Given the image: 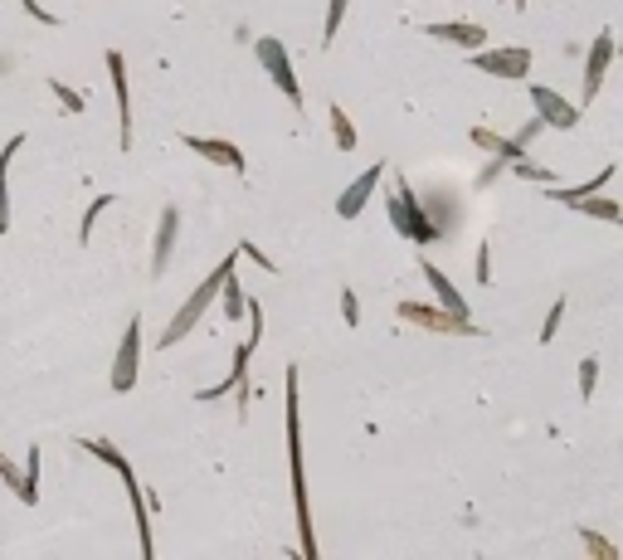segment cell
I'll return each mask as SVG.
<instances>
[{
  "label": "cell",
  "instance_id": "1",
  "mask_svg": "<svg viewBox=\"0 0 623 560\" xmlns=\"http://www.w3.org/2000/svg\"><path fill=\"white\" fill-rule=\"evenodd\" d=\"M288 468H293V502H297V551L312 560L317 536H312V502H307V468H302V395H297V366H288Z\"/></svg>",
  "mask_w": 623,
  "mask_h": 560
},
{
  "label": "cell",
  "instance_id": "2",
  "mask_svg": "<svg viewBox=\"0 0 623 560\" xmlns=\"http://www.w3.org/2000/svg\"><path fill=\"white\" fill-rule=\"evenodd\" d=\"M78 448L93 453V458H103L112 473L127 483V502H132V512H137V541H142V556L151 560V551H156V546H151V497L142 492V483H137V468H132L127 453H122L117 444H108V439H78Z\"/></svg>",
  "mask_w": 623,
  "mask_h": 560
},
{
  "label": "cell",
  "instance_id": "3",
  "mask_svg": "<svg viewBox=\"0 0 623 560\" xmlns=\"http://www.w3.org/2000/svg\"><path fill=\"white\" fill-rule=\"evenodd\" d=\"M234 263H239V249H234V254H224V259L215 263L210 273H205V283H200V288H195V293H190V298H185L181 307H176L171 327L161 332V346H176V341H185V336H190L195 327H200V317L210 312V302L220 298V288H224V278L234 273Z\"/></svg>",
  "mask_w": 623,
  "mask_h": 560
},
{
  "label": "cell",
  "instance_id": "4",
  "mask_svg": "<svg viewBox=\"0 0 623 560\" xmlns=\"http://www.w3.org/2000/svg\"><path fill=\"white\" fill-rule=\"evenodd\" d=\"M385 210H390V224L400 229L409 244L429 249V244H439L443 239V229L424 215V205H419V195H414V186H409V176H395V190L385 195Z\"/></svg>",
  "mask_w": 623,
  "mask_h": 560
},
{
  "label": "cell",
  "instance_id": "5",
  "mask_svg": "<svg viewBox=\"0 0 623 560\" xmlns=\"http://www.w3.org/2000/svg\"><path fill=\"white\" fill-rule=\"evenodd\" d=\"M254 54H258V64H263V74L278 83V93L293 103V112H302V83H297V69H293L288 44H283V39H273V35H263V39H254Z\"/></svg>",
  "mask_w": 623,
  "mask_h": 560
},
{
  "label": "cell",
  "instance_id": "6",
  "mask_svg": "<svg viewBox=\"0 0 623 560\" xmlns=\"http://www.w3.org/2000/svg\"><path fill=\"white\" fill-rule=\"evenodd\" d=\"M531 64H536V54L526 49V44H502V49H473L468 54V69H477V74L487 78H507V83H516V78L531 74Z\"/></svg>",
  "mask_w": 623,
  "mask_h": 560
},
{
  "label": "cell",
  "instance_id": "7",
  "mask_svg": "<svg viewBox=\"0 0 623 560\" xmlns=\"http://www.w3.org/2000/svg\"><path fill=\"white\" fill-rule=\"evenodd\" d=\"M395 317L409 327H424V332H448V336H482V327H473L468 312H448V307H424V302H400Z\"/></svg>",
  "mask_w": 623,
  "mask_h": 560
},
{
  "label": "cell",
  "instance_id": "8",
  "mask_svg": "<svg viewBox=\"0 0 623 560\" xmlns=\"http://www.w3.org/2000/svg\"><path fill=\"white\" fill-rule=\"evenodd\" d=\"M137 375H142V312H132L127 332L117 341V356H112V390H117V395H132V390H137Z\"/></svg>",
  "mask_w": 623,
  "mask_h": 560
},
{
  "label": "cell",
  "instance_id": "9",
  "mask_svg": "<svg viewBox=\"0 0 623 560\" xmlns=\"http://www.w3.org/2000/svg\"><path fill=\"white\" fill-rule=\"evenodd\" d=\"M614 59H619V44L609 30H599V35L589 39V54H585V93H580V112L604 93V74L614 69Z\"/></svg>",
  "mask_w": 623,
  "mask_h": 560
},
{
  "label": "cell",
  "instance_id": "10",
  "mask_svg": "<svg viewBox=\"0 0 623 560\" xmlns=\"http://www.w3.org/2000/svg\"><path fill=\"white\" fill-rule=\"evenodd\" d=\"M526 98H531L536 117H541L546 127H555V132H570V127L580 122V103H570V98H565V93H555L550 83H531V88H526Z\"/></svg>",
  "mask_w": 623,
  "mask_h": 560
},
{
  "label": "cell",
  "instance_id": "11",
  "mask_svg": "<svg viewBox=\"0 0 623 560\" xmlns=\"http://www.w3.org/2000/svg\"><path fill=\"white\" fill-rule=\"evenodd\" d=\"M249 356H254V341H239V346H234V371L224 375L220 385L200 390L195 400H200V405H210V400H220V395H229V390H234V395H239V414L249 410Z\"/></svg>",
  "mask_w": 623,
  "mask_h": 560
},
{
  "label": "cell",
  "instance_id": "12",
  "mask_svg": "<svg viewBox=\"0 0 623 560\" xmlns=\"http://www.w3.org/2000/svg\"><path fill=\"white\" fill-rule=\"evenodd\" d=\"M385 171H390L385 161H375L370 171H361V176H356L351 186H346L341 195H336V215H341V220H356V215H361V210L370 205V195L380 190V181H385Z\"/></svg>",
  "mask_w": 623,
  "mask_h": 560
},
{
  "label": "cell",
  "instance_id": "13",
  "mask_svg": "<svg viewBox=\"0 0 623 560\" xmlns=\"http://www.w3.org/2000/svg\"><path fill=\"white\" fill-rule=\"evenodd\" d=\"M176 239H181V210L166 205L161 220H156V239H151V278H161L171 268V254H176Z\"/></svg>",
  "mask_w": 623,
  "mask_h": 560
},
{
  "label": "cell",
  "instance_id": "14",
  "mask_svg": "<svg viewBox=\"0 0 623 560\" xmlns=\"http://www.w3.org/2000/svg\"><path fill=\"white\" fill-rule=\"evenodd\" d=\"M108 74H112V93H117V147L127 151L132 147V93H127V59L117 54V49H108Z\"/></svg>",
  "mask_w": 623,
  "mask_h": 560
},
{
  "label": "cell",
  "instance_id": "15",
  "mask_svg": "<svg viewBox=\"0 0 623 560\" xmlns=\"http://www.w3.org/2000/svg\"><path fill=\"white\" fill-rule=\"evenodd\" d=\"M424 35L443 39V44H453V49H463V54H473V49L487 44V30L473 25V20H434V25H424Z\"/></svg>",
  "mask_w": 623,
  "mask_h": 560
},
{
  "label": "cell",
  "instance_id": "16",
  "mask_svg": "<svg viewBox=\"0 0 623 560\" xmlns=\"http://www.w3.org/2000/svg\"><path fill=\"white\" fill-rule=\"evenodd\" d=\"M185 151H195V156H205V161H215V166H224V171H244V151L234 147V142H220V137H195V132H185L181 137Z\"/></svg>",
  "mask_w": 623,
  "mask_h": 560
},
{
  "label": "cell",
  "instance_id": "17",
  "mask_svg": "<svg viewBox=\"0 0 623 560\" xmlns=\"http://www.w3.org/2000/svg\"><path fill=\"white\" fill-rule=\"evenodd\" d=\"M419 273H424V283H429V288H434V298H439V307H448V312H468V302H463V293H458V288H453V278H448V273H443L439 263H419ZM468 317H473V312H468Z\"/></svg>",
  "mask_w": 623,
  "mask_h": 560
},
{
  "label": "cell",
  "instance_id": "18",
  "mask_svg": "<svg viewBox=\"0 0 623 560\" xmlns=\"http://www.w3.org/2000/svg\"><path fill=\"white\" fill-rule=\"evenodd\" d=\"M468 137H473V147H482V151H487V156H502L507 166H512L516 156H526V147H521L516 137H497L492 127H473Z\"/></svg>",
  "mask_w": 623,
  "mask_h": 560
},
{
  "label": "cell",
  "instance_id": "19",
  "mask_svg": "<svg viewBox=\"0 0 623 560\" xmlns=\"http://www.w3.org/2000/svg\"><path fill=\"white\" fill-rule=\"evenodd\" d=\"M565 210H575V215H589V220H604V224H619V215H623V205L619 200H609V195H580V200H570Z\"/></svg>",
  "mask_w": 623,
  "mask_h": 560
},
{
  "label": "cell",
  "instance_id": "20",
  "mask_svg": "<svg viewBox=\"0 0 623 560\" xmlns=\"http://www.w3.org/2000/svg\"><path fill=\"white\" fill-rule=\"evenodd\" d=\"M20 147H25V132L10 137V142L0 147V234L10 229V161H15V151Z\"/></svg>",
  "mask_w": 623,
  "mask_h": 560
},
{
  "label": "cell",
  "instance_id": "21",
  "mask_svg": "<svg viewBox=\"0 0 623 560\" xmlns=\"http://www.w3.org/2000/svg\"><path fill=\"white\" fill-rule=\"evenodd\" d=\"M614 181V166H604V171H594L585 186H546L550 200H560V205H570V200H580V195H594V190H604Z\"/></svg>",
  "mask_w": 623,
  "mask_h": 560
},
{
  "label": "cell",
  "instance_id": "22",
  "mask_svg": "<svg viewBox=\"0 0 623 560\" xmlns=\"http://www.w3.org/2000/svg\"><path fill=\"white\" fill-rule=\"evenodd\" d=\"M327 122H331V142H336V151H356V122L346 117V108H336V103H331Z\"/></svg>",
  "mask_w": 623,
  "mask_h": 560
},
{
  "label": "cell",
  "instance_id": "23",
  "mask_svg": "<svg viewBox=\"0 0 623 560\" xmlns=\"http://www.w3.org/2000/svg\"><path fill=\"white\" fill-rule=\"evenodd\" d=\"M507 171H512L516 181H536V186H560V176H555V171H546V166H536L531 156H516Z\"/></svg>",
  "mask_w": 623,
  "mask_h": 560
},
{
  "label": "cell",
  "instance_id": "24",
  "mask_svg": "<svg viewBox=\"0 0 623 560\" xmlns=\"http://www.w3.org/2000/svg\"><path fill=\"white\" fill-rule=\"evenodd\" d=\"M220 298H224V322H239V317H244V302H249V293H244V283H239L234 273L224 278Z\"/></svg>",
  "mask_w": 623,
  "mask_h": 560
},
{
  "label": "cell",
  "instance_id": "25",
  "mask_svg": "<svg viewBox=\"0 0 623 560\" xmlns=\"http://www.w3.org/2000/svg\"><path fill=\"white\" fill-rule=\"evenodd\" d=\"M0 483H5L15 497H20V502H25V507H30V497H25V473L15 468V458H10V453H0Z\"/></svg>",
  "mask_w": 623,
  "mask_h": 560
},
{
  "label": "cell",
  "instance_id": "26",
  "mask_svg": "<svg viewBox=\"0 0 623 560\" xmlns=\"http://www.w3.org/2000/svg\"><path fill=\"white\" fill-rule=\"evenodd\" d=\"M580 541H585V551L594 560H619V546L614 541H604L599 531H589V526H580Z\"/></svg>",
  "mask_w": 623,
  "mask_h": 560
},
{
  "label": "cell",
  "instance_id": "27",
  "mask_svg": "<svg viewBox=\"0 0 623 560\" xmlns=\"http://www.w3.org/2000/svg\"><path fill=\"white\" fill-rule=\"evenodd\" d=\"M39 468H44V453L30 448V453H25V497H30V507L39 502Z\"/></svg>",
  "mask_w": 623,
  "mask_h": 560
},
{
  "label": "cell",
  "instance_id": "28",
  "mask_svg": "<svg viewBox=\"0 0 623 560\" xmlns=\"http://www.w3.org/2000/svg\"><path fill=\"white\" fill-rule=\"evenodd\" d=\"M346 10H351V0H327V25H322V44H331V39H336L341 20H346Z\"/></svg>",
  "mask_w": 623,
  "mask_h": 560
},
{
  "label": "cell",
  "instance_id": "29",
  "mask_svg": "<svg viewBox=\"0 0 623 560\" xmlns=\"http://www.w3.org/2000/svg\"><path fill=\"white\" fill-rule=\"evenodd\" d=\"M560 322H565V298H555V302H550L546 322H541V346H550V341L560 336Z\"/></svg>",
  "mask_w": 623,
  "mask_h": 560
},
{
  "label": "cell",
  "instance_id": "30",
  "mask_svg": "<svg viewBox=\"0 0 623 560\" xmlns=\"http://www.w3.org/2000/svg\"><path fill=\"white\" fill-rule=\"evenodd\" d=\"M108 205H112V195H98V200H93V205L83 210V224H78V239H83V244L93 239V224H98V215H103Z\"/></svg>",
  "mask_w": 623,
  "mask_h": 560
},
{
  "label": "cell",
  "instance_id": "31",
  "mask_svg": "<svg viewBox=\"0 0 623 560\" xmlns=\"http://www.w3.org/2000/svg\"><path fill=\"white\" fill-rule=\"evenodd\" d=\"M594 385H599V356L580 361V400H594Z\"/></svg>",
  "mask_w": 623,
  "mask_h": 560
},
{
  "label": "cell",
  "instance_id": "32",
  "mask_svg": "<svg viewBox=\"0 0 623 560\" xmlns=\"http://www.w3.org/2000/svg\"><path fill=\"white\" fill-rule=\"evenodd\" d=\"M239 259H249V263H254V268H263V273H278V263L268 259V254L258 249L254 239H244V244H239Z\"/></svg>",
  "mask_w": 623,
  "mask_h": 560
},
{
  "label": "cell",
  "instance_id": "33",
  "mask_svg": "<svg viewBox=\"0 0 623 560\" xmlns=\"http://www.w3.org/2000/svg\"><path fill=\"white\" fill-rule=\"evenodd\" d=\"M473 273H477V283H482V288L492 283V244H487V239L477 244V263H473Z\"/></svg>",
  "mask_w": 623,
  "mask_h": 560
},
{
  "label": "cell",
  "instance_id": "34",
  "mask_svg": "<svg viewBox=\"0 0 623 560\" xmlns=\"http://www.w3.org/2000/svg\"><path fill=\"white\" fill-rule=\"evenodd\" d=\"M341 322H346V327H356V322H361V298H356L351 288L341 293Z\"/></svg>",
  "mask_w": 623,
  "mask_h": 560
},
{
  "label": "cell",
  "instance_id": "35",
  "mask_svg": "<svg viewBox=\"0 0 623 560\" xmlns=\"http://www.w3.org/2000/svg\"><path fill=\"white\" fill-rule=\"evenodd\" d=\"M541 132H550V127H546V122H541V117H536V112H531V117H526V127L516 132V142H521V147H531V142H536Z\"/></svg>",
  "mask_w": 623,
  "mask_h": 560
},
{
  "label": "cell",
  "instance_id": "36",
  "mask_svg": "<svg viewBox=\"0 0 623 560\" xmlns=\"http://www.w3.org/2000/svg\"><path fill=\"white\" fill-rule=\"evenodd\" d=\"M49 93H59V103H64V108H69V112H83V98H78L74 88H64V83H59V78H54V83H49Z\"/></svg>",
  "mask_w": 623,
  "mask_h": 560
},
{
  "label": "cell",
  "instance_id": "37",
  "mask_svg": "<svg viewBox=\"0 0 623 560\" xmlns=\"http://www.w3.org/2000/svg\"><path fill=\"white\" fill-rule=\"evenodd\" d=\"M20 5H25V15H35L39 25H59V15H49V10H44L39 0H20Z\"/></svg>",
  "mask_w": 623,
  "mask_h": 560
},
{
  "label": "cell",
  "instance_id": "38",
  "mask_svg": "<svg viewBox=\"0 0 623 560\" xmlns=\"http://www.w3.org/2000/svg\"><path fill=\"white\" fill-rule=\"evenodd\" d=\"M507 5H516V10H526V0H507Z\"/></svg>",
  "mask_w": 623,
  "mask_h": 560
},
{
  "label": "cell",
  "instance_id": "39",
  "mask_svg": "<svg viewBox=\"0 0 623 560\" xmlns=\"http://www.w3.org/2000/svg\"><path fill=\"white\" fill-rule=\"evenodd\" d=\"M614 44H619V54H623V35H619V39H614Z\"/></svg>",
  "mask_w": 623,
  "mask_h": 560
},
{
  "label": "cell",
  "instance_id": "40",
  "mask_svg": "<svg viewBox=\"0 0 623 560\" xmlns=\"http://www.w3.org/2000/svg\"><path fill=\"white\" fill-rule=\"evenodd\" d=\"M619 224H623V215H619Z\"/></svg>",
  "mask_w": 623,
  "mask_h": 560
}]
</instances>
